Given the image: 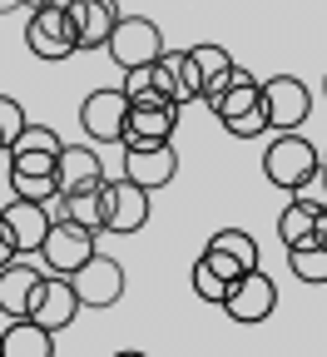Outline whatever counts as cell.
Wrapping results in <instances>:
<instances>
[{"label": "cell", "mask_w": 327, "mask_h": 357, "mask_svg": "<svg viewBox=\"0 0 327 357\" xmlns=\"http://www.w3.org/2000/svg\"><path fill=\"white\" fill-rule=\"evenodd\" d=\"M317 169H322V149L303 129H277L268 139V149H263V178L283 194H298Z\"/></svg>", "instance_id": "1"}, {"label": "cell", "mask_w": 327, "mask_h": 357, "mask_svg": "<svg viewBox=\"0 0 327 357\" xmlns=\"http://www.w3.org/2000/svg\"><path fill=\"white\" fill-rule=\"evenodd\" d=\"M129 109L134 100L124 95V84L119 89H89L84 105H79V129H84V139L89 144H124V134H129Z\"/></svg>", "instance_id": "2"}, {"label": "cell", "mask_w": 327, "mask_h": 357, "mask_svg": "<svg viewBox=\"0 0 327 357\" xmlns=\"http://www.w3.org/2000/svg\"><path fill=\"white\" fill-rule=\"evenodd\" d=\"M25 50L35 60H70L79 55V35H75V20L65 15V6L55 0V6H35L30 20H25Z\"/></svg>", "instance_id": "3"}, {"label": "cell", "mask_w": 327, "mask_h": 357, "mask_svg": "<svg viewBox=\"0 0 327 357\" xmlns=\"http://www.w3.org/2000/svg\"><path fill=\"white\" fill-rule=\"evenodd\" d=\"M169 50L164 45V30L149 20V15H124L105 45V55L119 65V70H139V65H154L159 55Z\"/></svg>", "instance_id": "4"}, {"label": "cell", "mask_w": 327, "mask_h": 357, "mask_svg": "<svg viewBox=\"0 0 327 357\" xmlns=\"http://www.w3.org/2000/svg\"><path fill=\"white\" fill-rule=\"evenodd\" d=\"M95 229H84V223H75V218H55V229H50V238H45V248H40V263H45V273H75V268H84L89 258H95L100 248H95Z\"/></svg>", "instance_id": "5"}, {"label": "cell", "mask_w": 327, "mask_h": 357, "mask_svg": "<svg viewBox=\"0 0 327 357\" xmlns=\"http://www.w3.org/2000/svg\"><path fill=\"white\" fill-rule=\"evenodd\" d=\"M100 204H105V234H139L149 223V189L134 184V178H105L100 189Z\"/></svg>", "instance_id": "6"}, {"label": "cell", "mask_w": 327, "mask_h": 357, "mask_svg": "<svg viewBox=\"0 0 327 357\" xmlns=\"http://www.w3.org/2000/svg\"><path fill=\"white\" fill-rule=\"evenodd\" d=\"M263 109H268V129H303L312 114V89L298 75H268L263 79Z\"/></svg>", "instance_id": "7"}, {"label": "cell", "mask_w": 327, "mask_h": 357, "mask_svg": "<svg viewBox=\"0 0 327 357\" xmlns=\"http://www.w3.org/2000/svg\"><path fill=\"white\" fill-rule=\"evenodd\" d=\"M70 283H75V293H79L84 307L109 312V307L124 298V263L109 258V253H95L84 268H75V273H70Z\"/></svg>", "instance_id": "8"}, {"label": "cell", "mask_w": 327, "mask_h": 357, "mask_svg": "<svg viewBox=\"0 0 327 357\" xmlns=\"http://www.w3.org/2000/svg\"><path fill=\"white\" fill-rule=\"evenodd\" d=\"M273 307H277V283L263 273V268H248V273L228 288L223 298V312L238 328H253V323H268L273 318Z\"/></svg>", "instance_id": "9"}, {"label": "cell", "mask_w": 327, "mask_h": 357, "mask_svg": "<svg viewBox=\"0 0 327 357\" xmlns=\"http://www.w3.org/2000/svg\"><path fill=\"white\" fill-rule=\"evenodd\" d=\"M0 213H6V229L15 238L20 258H40L45 238H50V229H55V208L50 204H35V199H10Z\"/></svg>", "instance_id": "10"}, {"label": "cell", "mask_w": 327, "mask_h": 357, "mask_svg": "<svg viewBox=\"0 0 327 357\" xmlns=\"http://www.w3.org/2000/svg\"><path fill=\"white\" fill-rule=\"evenodd\" d=\"M60 134L50 124H25V134L10 144V174H60Z\"/></svg>", "instance_id": "11"}, {"label": "cell", "mask_w": 327, "mask_h": 357, "mask_svg": "<svg viewBox=\"0 0 327 357\" xmlns=\"http://www.w3.org/2000/svg\"><path fill=\"white\" fill-rule=\"evenodd\" d=\"M178 174V149L174 139L169 144H124V178H134V184H144L149 194L174 184Z\"/></svg>", "instance_id": "12"}, {"label": "cell", "mask_w": 327, "mask_h": 357, "mask_svg": "<svg viewBox=\"0 0 327 357\" xmlns=\"http://www.w3.org/2000/svg\"><path fill=\"white\" fill-rule=\"evenodd\" d=\"M65 15L75 20V35H79V50H105L114 25L124 20L119 15V0H60Z\"/></svg>", "instance_id": "13"}, {"label": "cell", "mask_w": 327, "mask_h": 357, "mask_svg": "<svg viewBox=\"0 0 327 357\" xmlns=\"http://www.w3.org/2000/svg\"><path fill=\"white\" fill-rule=\"evenodd\" d=\"M45 278H50L45 263H30V258L6 263V268H0V312H6V318H30L35 293H40Z\"/></svg>", "instance_id": "14"}, {"label": "cell", "mask_w": 327, "mask_h": 357, "mask_svg": "<svg viewBox=\"0 0 327 357\" xmlns=\"http://www.w3.org/2000/svg\"><path fill=\"white\" fill-rule=\"evenodd\" d=\"M79 293H75V283L65 278V273H50L40 283V293H35V307H30V318L40 323V328H50V333H65L75 318H79Z\"/></svg>", "instance_id": "15"}, {"label": "cell", "mask_w": 327, "mask_h": 357, "mask_svg": "<svg viewBox=\"0 0 327 357\" xmlns=\"http://www.w3.org/2000/svg\"><path fill=\"white\" fill-rule=\"evenodd\" d=\"M263 109V79L253 75V70H243L238 65V75H233V84L223 89V95H213L208 100V114L228 129V124H238V119H248V114H258Z\"/></svg>", "instance_id": "16"}, {"label": "cell", "mask_w": 327, "mask_h": 357, "mask_svg": "<svg viewBox=\"0 0 327 357\" xmlns=\"http://www.w3.org/2000/svg\"><path fill=\"white\" fill-rule=\"evenodd\" d=\"M277 238L283 248H307L327 238V208L307 204V199H288V208L277 213Z\"/></svg>", "instance_id": "17"}, {"label": "cell", "mask_w": 327, "mask_h": 357, "mask_svg": "<svg viewBox=\"0 0 327 357\" xmlns=\"http://www.w3.org/2000/svg\"><path fill=\"white\" fill-rule=\"evenodd\" d=\"M178 129V105H134L129 109V134L124 144H169Z\"/></svg>", "instance_id": "18"}, {"label": "cell", "mask_w": 327, "mask_h": 357, "mask_svg": "<svg viewBox=\"0 0 327 357\" xmlns=\"http://www.w3.org/2000/svg\"><path fill=\"white\" fill-rule=\"evenodd\" d=\"M105 184V164L89 144H65L60 149V194H89Z\"/></svg>", "instance_id": "19"}, {"label": "cell", "mask_w": 327, "mask_h": 357, "mask_svg": "<svg viewBox=\"0 0 327 357\" xmlns=\"http://www.w3.org/2000/svg\"><path fill=\"white\" fill-rule=\"evenodd\" d=\"M0 352L6 357H55V333L40 328L35 318H10V328L0 333Z\"/></svg>", "instance_id": "20"}, {"label": "cell", "mask_w": 327, "mask_h": 357, "mask_svg": "<svg viewBox=\"0 0 327 357\" xmlns=\"http://www.w3.org/2000/svg\"><path fill=\"white\" fill-rule=\"evenodd\" d=\"M194 70H199V84H204V105L213 95H223V89L233 84V75H238V65H233V55L223 50V45H194Z\"/></svg>", "instance_id": "21"}, {"label": "cell", "mask_w": 327, "mask_h": 357, "mask_svg": "<svg viewBox=\"0 0 327 357\" xmlns=\"http://www.w3.org/2000/svg\"><path fill=\"white\" fill-rule=\"evenodd\" d=\"M288 268H293L298 283L322 288L327 283V238L322 243H307V248H288Z\"/></svg>", "instance_id": "22"}, {"label": "cell", "mask_w": 327, "mask_h": 357, "mask_svg": "<svg viewBox=\"0 0 327 357\" xmlns=\"http://www.w3.org/2000/svg\"><path fill=\"white\" fill-rule=\"evenodd\" d=\"M204 248H218V253H228V258H238L243 268H258V238H253L248 229H218Z\"/></svg>", "instance_id": "23"}, {"label": "cell", "mask_w": 327, "mask_h": 357, "mask_svg": "<svg viewBox=\"0 0 327 357\" xmlns=\"http://www.w3.org/2000/svg\"><path fill=\"white\" fill-rule=\"evenodd\" d=\"M189 283H194V293H199L204 303H218V307H223V298H228V288H233V278H223L204 253H199L194 268H189Z\"/></svg>", "instance_id": "24"}, {"label": "cell", "mask_w": 327, "mask_h": 357, "mask_svg": "<svg viewBox=\"0 0 327 357\" xmlns=\"http://www.w3.org/2000/svg\"><path fill=\"white\" fill-rule=\"evenodd\" d=\"M10 194L35 199V204H55L60 199V174H10Z\"/></svg>", "instance_id": "25"}, {"label": "cell", "mask_w": 327, "mask_h": 357, "mask_svg": "<svg viewBox=\"0 0 327 357\" xmlns=\"http://www.w3.org/2000/svg\"><path fill=\"white\" fill-rule=\"evenodd\" d=\"M25 105L20 100H10V95H0V149H6L10 154V144L20 139V134H25Z\"/></svg>", "instance_id": "26"}, {"label": "cell", "mask_w": 327, "mask_h": 357, "mask_svg": "<svg viewBox=\"0 0 327 357\" xmlns=\"http://www.w3.org/2000/svg\"><path fill=\"white\" fill-rule=\"evenodd\" d=\"M293 199H307V204H317V208H327V169H317L307 184L293 194Z\"/></svg>", "instance_id": "27"}, {"label": "cell", "mask_w": 327, "mask_h": 357, "mask_svg": "<svg viewBox=\"0 0 327 357\" xmlns=\"http://www.w3.org/2000/svg\"><path fill=\"white\" fill-rule=\"evenodd\" d=\"M15 258H20V248H15V238H10V229H6V213H0V268L15 263Z\"/></svg>", "instance_id": "28"}, {"label": "cell", "mask_w": 327, "mask_h": 357, "mask_svg": "<svg viewBox=\"0 0 327 357\" xmlns=\"http://www.w3.org/2000/svg\"><path fill=\"white\" fill-rule=\"evenodd\" d=\"M10 10H20V0H0V15H10Z\"/></svg>", "instance_id": "29"}, {"label": "cell", "mask_w": 327, "mask_h": 357, "mask_svg": "<svg viewBox=\"0 0 327 357\" xmlns=\"http://www.w3.org/2000/svg\"><path fill=\"white\" fill-rule=\"evenodd\" d=\"M20 6H25V10H35V6H55V0H20Z\"/></svg>", "instance_id": "30"}, {"label": "cell", "mask_w": 327, "mask_h": 357, "mask_svg": "<svg viewBox=\"0 0 327 357\" xmlns=\"http://www.w3.org/2000/svg\"><path fill=\"white\" fill-rule=\"evenodd\" d=\"M114 357H144V352H134V347H124V352H114Z\"/></svg>", "instance_id": "31"}, {"label": "cell", "mask_w": 327, "mask_h": 357, "mask_svg": "<svg viewBox=\"0 0 327 357\" xmlns=\"http://www.w3.org/2000/svg\"><path fill=\"white\" fill-rule=\"evenodd\" d=\"M322 100H327V75H322Z\"/></svg>", "instance_id": "32"}, {"label": "cell", "mask_w": 327, "mask_h": 357, "mask_svg": "<svg viewBox=\"0 0 327 357\" xmlns=\"http://www.w3.org/2000/svg\"><path fill=\"white\" fill-rule=\"evenodd\" d=\"M322 169H327V149H322Z\"/></svg>", "instance_id": "33"}, {"label": "cell", "mask_w": 327, "mask_h": 357, "mask_svg": "<svg viewBox=\"0 0 327 357\" xmlns=\"http://www.w3.org/2000/svg\"><path fill=\"white\" fill-rule=\"evenodd\" d=\"M0 357H6V352H0Z\"/></svg>", "instance_id": "34"}, {"label": "cell", "mask_w": 327, "mask_h": 357, "mask_svg": "<svg viewBox=\"0 0 327 357\" xmlns=\"http://www.w3.org/2000/svg\"><path fill=\"white\" fill-rule=\"evenodd\" d=\"M0 154H6V149H0Z\"/></svg>", "instance_id": "35"}]
</instances>
